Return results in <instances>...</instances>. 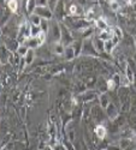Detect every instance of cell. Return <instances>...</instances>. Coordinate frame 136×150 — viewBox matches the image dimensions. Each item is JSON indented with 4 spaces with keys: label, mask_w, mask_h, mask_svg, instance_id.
I'll list each match as a JSON object with an SVG mask.
<instances>
[{
    "label": "cell",
    "mask_w": 136,
    "mask_h": 150,
    "mask_svg": "<svg viewBox=\"0 0 136 150\" xmlns=\"http://www.w3.org/2000/svg\"><path fill=\"white\" fill-rule=\"evenodd\" d=\"M95 133H96V136H98L100 139H104L105 136H106V130H105L104 126H98V127L95 129Z\"/></svg>",
    "instance_id": "obj_1"
},
{
    "label": "cell",
    "mask_w": 136,
    "mask_h": 150,
    "mask_svg": "<svg viewBox=\"0 0 136 150\" xmlns=\"http://www.w3.org/2000/svg\"><path fill=\"white\" fill-rule=\"evenodd\" d=\"M96 27H98L99 29H101V30H106V29H107V24H106V22H105L103 18H99V19L96 21Z\"/></svg>",
    "instance_id": "obj_2"
},
{
    "label": "cell",
    "mask_w": 136,
    "mask_h": 150,
    "mask_svg": "<svg viewBox=\"0 0 136 150\" xmlns=\"http://www.w3.org/2000/svg\"><path fill=\"white\" fill-rule=\"evenodd\" d=\"M45 39H46V35H45L43 31H41L38 36L35 37V41H36V43H38V45H42L45 42Z\"/></svg>",
    "instance_id": "obj_3"
},
{
    "label": "cell",
    "mask_w": 136,
    "mask_h": 150,
    "mask_svg": "<svg viewBox=\"0 0 136 150\" xmlns=\"http://www.w3.org/2000/svg\"><path fill=\"white\" fill-rule=\"evenodd\" d=\"M113 46H115V43L111 41V40L105 42V49H106L107 52H111V51H112V47H113Z\"/></svg>",
    "instance_id": "obj_4"
},
{
    "label": "cell",
    "mask_w": 136,
    "mask_h": 150,
    "mask_svg": "<svg viewBox=\"0 0 136 150\" xmlns=\"http://www.w3.org/2000/svg\"><path fill=\"white\" fill-rule=\"evenodd\" d=\"M9 7L12 12H16L17 11V1H9Z\"/></svg>",
    "instance_id": "obj_5"
},
{
    "label": "cell",
    "mask_w": 136,
    "mask_h": 150,
    "mask_svg": "<svg viewBox=\"0 0 136 150\" xmlns=\"http://www.w3.org/2000/svg\"><path fill=\"white\" fill-rule=\"evenodd\" d=\"M33 58H34V53H33V51H29V52L27 53V58H26L27 64H30V62L33 61Z\"/></svg>",
    "instance_id": "obj_6"
},
{
    "label": "cell",
    "mask_w": 136,
    "mask_h": 150,
    "mask_svg": "<svg viewBox=\"0 0 136 150\" xmlns=\"http://www.w3.org/2000/svg\"><path fill=\"white\" fill-rule=\"evenodd\" d=\"M18 52H19V54H22V55H26V54L29 52V49H28L27 47H24V46H21V47L18 48Z\"/></svg>",
    "instance_id": "obj_7"
},
{
    "label": "cell",
    "mask_w": 136,
    "mask_h": 150,
    "mask_svg": "<svg viewBox=\"0 0 136 150\" xmlns=\"http://www.w3.org/2000/svg\"><path fill=\"white\" fill-rule=\"evenodd\" d=\"M116 84H117V83H116L115 81H108V82H107V88H108L110 90H113L115 86H116Z\"/></svg>",
    "instance_id": "obj_8"
},
{
    "label": "cell",
    "mask_w": 136,
    "mask_h": 150,
    "mask_svg": "<svg viewBox=\"0 0 136 150\" xmlns=\"http://www.w3.org/2000/svg\"><path fill=\"white\" fill-rule=\"evenodd\" d=\"M110 4H111V8L113 11H117L119 8V3H117V1H111Z\"/></svg>",
    "instance_id": "obj_9"
},
{
    "label": "cell",
    "mask_w": 136,
    "mask_h": 150,
    "mask_svg": "<svg viewBox=\"0 0 136 150\" xmlns=\"http://www.w3.org/2000/svg\"><path fill=\"white\" fill-rule=\"evenodd\" d=\"M65 53H66V59H71L72 57H73V51H72V48H68L66 51H65Z\"/></svg>",
    "instance_id": "obj_10"
},
{
    "label": "cell",
    "mask_w": 136,
    "mask_h": 150,
    "mask_svg": "<svg viewBox=\"0 0 136 150\" xmlns=\"http://www.w3.org/2000/svg\"><path fill=\"white\" fill-rule=\"evenodd\" d=\"M70 12L72 15H76V12H77V6L76 5H71V7H70Z\"/></svg>",
    "instance_id": "obj_11"
},
{
    "label": "cell",
    "mask_w": 136,
    "mask_h": 150,
    "mask_svg": "<svg viewBox=\"0 0 136 150\" xmlns=\"http://www.w3.org/2000/svg\"><path fill=\"white\" fill-rule=\"evenodd\" d=\"M56 53H59V54L63 53V47H61V46H57L56 47Z\"/></svg>",
    "instance_id": "obj_12"
}]
</instances>
